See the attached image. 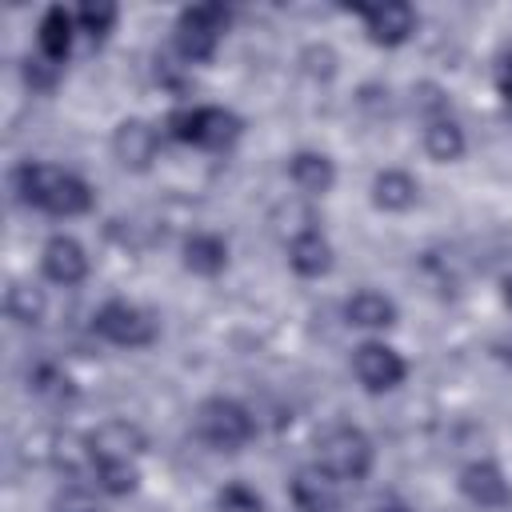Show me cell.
Returning a JSON list of instances; mask_svg holds the SVG:
<instances>
[{
	"label": "cell",
	"mask_w": 512,
	"mask_h": 512,
	"mask_svg": "<svg viewBox=\"0 0 512 512\" xmlns=\"http://www.w3.org/2000/svg\"><path fill=\"white\" fill-rule=\"evenodd\" d=\"M12 192L20 204L40 208L56 220H72L92 212V184L60 164H44V160H24L12 172Z\"/></svg>",
	"instance_id": "cell-1"
},
{
	"label": "cell",
	"mask_w": 512,
	"mask_h": 512,
	"mask_svg": "<svg viewBox=\"0 0 512 512\" xmlns=\"http://www.w3.org/2000/svg\"><path fill=\"white\" fill-rule=\"evenodd\" d=\"M164 136L192 144V148H204V152H228L244 136V120L220 104H184V108L168 112Z\"/></svg>",
	"instance_id": "cell-2"
},
{
	"label": "cell",
	"mask_w": 512,
	"mask_h": 512,
	"mask_svg": "<svg viewBox=\"0 0 512 512\" xmlns=\"http://www.w3.org/2000/svg\"><path fill=\"white\" fill-rule=\"evenodd\" d=\"M372 460H376V448H372L368 432L356 428V424H332L316 440V464L336 484H360V480H368Z\"/></svg>",
	"instance_id": "cell-3"
},
{
	"label": "cell",
	"mask_w": 512,
	"mask_h": 512,
	"mask_svg": "<svg viewBox=\"0 0 512 512\" xmlns=\"http://www.w3.org/2000/svg\"><path fill=\"white\" fill-rule=\"evenodd\" d=\"M192 432L212 452H240L244 444H252L256 420H252V412L240 400H232V396H208V400L196 404Z\"/></svg>",
	"instance_id": "cell-4"
},
{
	"label": "cell",
	"mask_w": 512,
	"mask_h": 512,
	"mask_svg": "<svg viewBox=\"0 0 512 512\" xmlns=\"http://www.w3.org/2000/svg\"><path fill=\"white\" fill-rule=\"evenodd\" d=\"M228 20L232 12L224 4H192L176 16V28H172V52L184 60V64H208L220 48V36L228 32Z\"/></svg>",
	"instance_id": "cell-5"
},
{
	"label": "cell",
	"mask_w": 512,
	"mask_h": 512,
	"mask_svg": "<svg viewBox=\"0 0 512 512\" xmlns=\"http://www.w3.org/2000/svg\"><path fill=\"white\" fill-rule=\"evenodd\" d=\"M92 332L116 348H148L160 336V324L148 308L132 304V300H104L92 312Z\"/></svg>",
	"instance_id": "cell-6"
},
{
	"label": "cell",
	"mask_w": 512,
	"mask_h": 512,
	"mask_svg": "<svg viewBox=\"0 0 512 512\" xmlns=\"http://www.w3.org/2000/svg\"><path fill=\"white\" fill-rule=\"evenodd\" d=\"M352 372H356V380H360L364 392L380 396V392H392V388L404 384L408 364H404V356H400L392 344H384V340H364V344L352 352Z\"/></svg>",
	"instance_id": "cell-7"
},
{
	"label": "cell",
	"mask_w": 512,
	"mask_h": 512,
	"mask_svg": "<svg viewBox=\"0 0 512 512\" xmlns=\"http://www.w3.org/2000/svg\"><path fill=\"white\" fill-rule=\"evenodd\" d=\"M160 136L164 132H156V124H148L140 116L120 120L112 128V156H116V164L124 172H148L156 164V156H160Z\"/></svg>",
	"instance_id": "cell-8"
},
{
	"label": "cell",
	"mask_w": 512,
	"mask_h": 512,
	"mask_svg": "<svg viewBox=\"0 0 512 512\" xmlns=\"http://www.w3.org/2000/svg\"><path fill=\"white\" fill-rule=\"evenodd\" d=\"M356 16L364 20L368 40L380 44V48H400V44H408L412 32H416V8L404 4V0L368 4V8H356Z\"/></svg>",
	"instance_id": "cell-9"
},
{
	"label": "cell",
	"mask_w": 512,
	"mask_h": 512,
	"mask_svg": "<svg viewBox=\"0 0 512 512\" xmlns=\"http://www.w3.org/2000/svg\"><path fill=\"white\" fill-rule=\"evenodd\" d=\"M88 268H92L88 264V252H84V244L76 236L56 232V236L44 240V248H40V272H44V280H52L60 288H76V284L88 280Z\"/></svg>",
	"instance_id": "cell-10"
},
{
	"label": "cell",
	"mask_w": 512,
	"mask_h": 512,
	"mask_svg": "<svg viewBox=\"0 0 512 512\" xmlns=\"http://www.w3.org/2000/svg\"><path fill=\"white\" fill-rule=\"evenodd\" d=\"M88 448H92V468L112 464V460L136 464V456L148 448V436L132 420H104L96 432H88Z\"/></svg>",
	"instance_id": "cell-11"
},
{
	"label": "cell",
	"mask_w": 512,
	"mask_h": 512,
	"mask_svg": "<svg viewBox=\"0 0 512 512\" xmlns=\"http://www.w3.org/2000/svg\"><path fill=\"white\" fill-rule=\"evenodd\" d=\"M456 484H460L464 500L476 504V508L496 512V508H508L512 504V488H508V480H504V472H500L496 460H472V464H464Z\"/></svg>",
	"instance_id": "cell-12"
},
{
	"label": "cell",
	"mask_w": 512,
	"mask_h": 512,
	"mask_svg": "<svg viewBox=\"0 0 512 512\" xmlns=\"http://www.w3.org/2000/svg\"><path fill=\"white\" fill-rule=\"evenodd\" d=\"M288 496H292V508H296V512H336V508H340L336 480H332L320 464L296 468L292 480H288Z\"/></svg>",
	"instance_id": "cell-13"
},
{
	"label": "cell",
	"mask_w": 512,
	"mask_h": 512,
	"mask_svg": "<svg viewBox=\"0 0 512 512\" xmlns=\"http://www.w3.org/2000/svg\"><path fill=\"white\" fill-rule=\"evenodd\" d=\"M76 12H68L64 4H52L44 8L40 24H36V56H44L48 64H64L72 56V44H76Z\"/></svg>",
	"instance_id": "cell-14"
},
{
	"label": "cell",
	"mask_w": 512,
	"mask_h": 512,
	"mask_svg": "<svg viewBox=\"0 0 512 512\" xmlns=\"http://www.w3.org/2000/svg\"><path fill=\"white\" fill-rule=\"evenodd\" d=\"M180 264L192 272V276H220L228 268V240L220 232H208V228H196L184 236L180 244Z\"/></svg>",
	"instance_id": "cell-15"
},
{
	"label": "cell",
	"mask_w": 512,
	"mask_h": 512,
	"mask_svg": "<svg viewBox=\"0 0 512 512\" xmlns=\"http://www.w3.org/2000/svg\"><path fill=\"white\" fill-rule=\"evenodd\" d=\"M332 264H336V252H332V244H328V236L320 228H308V232L288 240V268L296 276L320 280V276L332 272Z\"/></svg>",
	"instance_id": "cell-16"
},
{
	"label": "cell",
	"mask_w": 512,
	"mask_h": 512,
	"mask_svg": "<svg viewBox=\"0 0 512 512\" xmlns=\"http://www.w3.org/2000/svg\"><path fill=\"white\" fill-rule=\"evenodd\" d=\"M396 316H400L396 300L384 296L380 288H356V292L344 300V320L356 324V328H368V332H376V328H392Z\"/></svg>",
	"instance_id": "cell-17"
},
{
	"label": "cell",
	"mask_w": 512,
	"mask_h": 512,
	"mask_svg": "<svg viewBox=\"0 0 512 512\" xmlns=\"http://www.w3.org/2000/svg\"><path fill=\"white\" fill-rule=\"evenodd\" d=\"M288 180H292L304 196H328V192L336 188V164H332V156L304 148V152H296V156L288 160Z\"/></svg>",
	"instance_id": "cell-18"
},
{
	"label": "cell",
	"mask_w": 512,
	"mask_h": 512,
	"mask_svg": "<svg viewBox=\"0 0 512 512\" xmlns=\"http://www.w3.org/2000/svg\"><path fill=\"white\" fill-rule=\"evenodd\" d=\"M420 200V184L404 168H384L372 176V204L380 212H408Z\"/></svg>",
	"instance_id": "cell-19"
},
{
	"label": "cell",
	"mask_w": 512,
	"mask_h": 512,
	"mask_svg": "<svg viewBox=\"0 0 512 512\" xmlns=\"http://www.w3.org/2000/svg\"><path fill=\"white\" fill-rule=\"evenodd\" d=\"M424 152H428L436 164H456V160L468 152L464 128H460L452 116L428 120V124H424Z\"/></svg>",
	"instance_id": "cell-20"
},
{
	"label": "cell",
	"mask_w": 512,
	"mask_h": 512,
	"mask_svg": "<svg viewBox=\"0 0 512 512\" xmlns=\"http://www.w3.org/2000/svg\"><path fill=\"white\" fill-rule=\"evenodd\" d=\"M44 308H48V300H44V288H36V284H24V280H16L8 292H4V312H8V320H16V324H40L44 320Z\"/></svg>",
	"instance_id": "cell-21"
},
{
	"label": "cell",
	"mask_w": 512,
	"mask_h": 512,
	"mask_svg": "<svg viewBox=\"0 0 512 512\" xmlns=\"http://www.w3.org/2000/svg\"><path fill=\"white\" fill-rule=\"evenodd\" d=\"M116 20H120V8H116L112 0H84V4L76 8V28H80L92 44L108 40V32L116 28Z\"/></svg>",
	"instance_id": "cell-22"
},
{
	"label": "cell",
	"mask_w": 512,
	"mask_h": 512,
	"mask_svg": "<svg viewBox=\"0 0 512 512\" xmlns=\"http://www.w3.org/2000/svg\"><path fill=\"white\" fill-rule=\"evenodd\" d=\"M96 484H100V492H108V496H128V492H136L140 472H136V464H128V460L96 464Z\"/></svg>",
	"instance_id": "cell-23"
},
{
	"label": "cell",
	"mask_w": 512,
	"mask_h": 512,
	"mask_svg": "<svg viewBox=\"0 0 512 512\" xmlns=\"http://www.w3.org/2000/svg\"><path fill=\"white\" fill-rule=\"evenodd\" d=\"M28 388L36 392V396H44V400H68L72 396V380L56 368V364H36L32 372H28Z\"/></svg>",
	"instance_id": "cell-24"
},
{
	"label": "cell",
	"mask_w": 512,
	"mask_h": 512,
	"mask_svg": "<svg viewBox=\"0 0 512 512\" xmlns=\"http://www.w3.org/2000/svg\"><path fill=\"white\" fill-rule=\"evenodd\" d=\"M216 512H264V496L244 480H228L216 492Z\"/></svg>",
	"instance_id": "cell-25"
},
{
	"label": "cell",
	"mask_w": 512,
	"mask_h": 512,
	"mask_svg": "<svg viewBox=\"0 0 512 512\" xmlns=\"http://www.w3.org/2000/svg\"><path fill=\"white\" fill-rule=\"evenodd\" d=\"M300 64H304V72H308L312 80H324V84L340 72V56H336V48H328V44H308V48L300 52Z\"/></svg>",
	"instance_id": "cell-26"
},
{
	"label": "cell",
	"mask_w": 512,
	"mask_h": 512,
	"mask_svg": "<svg viewBox=\"0 0 512 512\" xmlns=\"http://www.w3.org/2000/svg\"><path fill=\"white\" fill-rule=\"evenodd\" d=\"M412 108H416V112L424 116V124H428V120L448 116V96H444L440 84H416V88H412Z\"/></svg>",
	"instance_id": "cell-27"
},
{
	"label": "cell",
	"mask_w": 512,
	"mask_h": 512,
	"mask_svg": "<svg viewBox=\"0 0 512 512\" xmlns=\"http://www.w3.org/2000/svg\"><path fill=\"white\" fill-rule=\"evenodd\" d=\"M56 76H60V68L48 64L44 56H28L24 60V80H28L32 92H52L56 88Z\"/></svg>",
	"instance_id": "cell-28"
},
{
	"label": "cell",
	"mask_w": 512,
	"mask_h": 512,
	"mask_svg": "<svg viewBox=\"0 0 512 512\" xmlns=\"http://www.w3.org/2000/svg\"><path fill=\"white\" fill-rule=\"evenodd\" d=\"M52 512H104V508L96 504L92 492H84V488H64V492L52 500Z\"/></svg>",
	"instance_id": "cell-29"
},
{
	"label": "cell",
	"mask_w": 512,
	"mask_h": 512,
	"mask_svg": "<svg viewBox=\"0 0 512 512\" xmlns=\"http://www.w3.org/2000/svg\"><path fill=\"white\" fill-rule=\"evenodd\" d=\"M496 84H500V100H504V112H508V120H512V60H504V64H500V76H496Z\"/></svg>",
	"instance_id": "cell-30"
},
{
	"label": "cell",
	"mask_w": 512,
	"mask_h": 512,
	"mask_svg": "<svg viewBox=\"0 0 512 512\" xmlns=\"http://www.w3.org/2000/svg\"><path fill=\"white\" fill-rule=\"evenodd\" d=\"M376 512H404L400 504H384V508H376Z\"/></svg>",
	"instance_id": "cell-31"
},
{
	"label": "cell",
	"mask_w": 512,
	"mask_h": 512,
	"mask_svg": "<svg viewBox=\"0 0 512 512\" xmlns=\"http://www.w3.org/2000/svg\"><path fill=\"white\" fill-rule=\"evenodd\" d=\"M504 296H508V304H512V276L504 280Z\"/></svg>",
	"instance_id": "cell-32"
}]
</instances>
